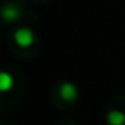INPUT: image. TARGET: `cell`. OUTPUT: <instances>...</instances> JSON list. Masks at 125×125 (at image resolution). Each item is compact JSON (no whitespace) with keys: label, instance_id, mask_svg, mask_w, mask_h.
<instances>
[{"label":"cell","instance_id":"cell-1","mask_svg":"<svg viewBox=\"0 0 125 125\" xmlns=\"http://www.w3.org/2000/svg\"><path fill=\"white\" fill-rule=\"evenodd\" d=\"M35 41V35L30 29H18L14 32V43L19 46V48H29L32 46Z\"/></svg>","mask_w":125,"mask_h":125},{"label":"cell","instance_id":"cell-2","mask_svg":"<svg viewBox=\"0 0 125 125\" xmlns=\"http://www.w3.org/2000/svg\"><path fill=\"white\" fill-rule=\"evenodd\" d=\"M59 95L63 101H74L78 98V87L73 83H62L59 87Z\"/></svg>","mask_w":125,"mask_h":125},{"label":"cell","instance_id":"cell-3","mask_svg":"<svg viewBox=\"0 0 125 125\" xmlns=\"http://www.w3.org/2000/svg\"><path fill=\"white\" fill-rule=\"evenodd\" d=\"M21 18V11H19L18 6H13V5H8L2 10V19L5 22H14Z\"/></svg>","mask_w":125,"mask_h":125},{"label":"cell","instance_id":"cell-4","mask_svg":"<svg viewBox=\"0 0 125 125\" xmlns=\"http://www.w3.org/2000/svg\"><path fill=\"white\" fill-rule=\"evenodd\" d=\"M106 122L108 125H125V113L117 109L109 111L106 114Z\"/></svg>","mask_w":125,"mask_h":125},{"label":"cell","instance_id":"cell-5","mask_svg":"<svg viewBox=\"0 0 125 125\" xmlns=\"http://www.w3.org/2000/svg\"><path fill=\"white\" fill-rule=\"evenodd\" d=\"M13 76L10 73H6V71H3V73H0V90L2 92H8L10 89L13 87Z\"/></svg>","mask_w":125,"mask_h":125}]
</instances>
